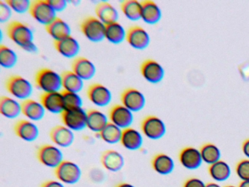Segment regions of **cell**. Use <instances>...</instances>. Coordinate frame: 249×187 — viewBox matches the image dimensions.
I'll return each mask as SVG.
<instances>
[{
    "label": "cell",
    "mask_w": 249,
    "mask_h": 187,
    "mask_svg": "<svg viewBox=\"0 0 249 187\" xmlns=\"http://www.w3.org/2000/svg\"><path fill=\"white\" fill-rule=\"evenodd\" d=\"M35 80L43 93L58 92L62 88V76L52 69H40L36 73Z\"/></svg>",
    "instance_id": "6da1fadb"
},
{
    "label": "cell",
    "mask_w": 249,
    "mask_h": 187,
    "mask_svg": "<svg viewBox=\"0 0 249 187\" xmlns=\"http://www.w3.org/2000/svg\"><path fill=\"white\" fill-rule=\"evenodd\" d=\"M8 37L21 48L34 42V33L31 28L22 22L14 20L7 27Z\"/></svg>",
    "instance_id": "7a4b0ae2"
},
{
    "label": "cell",
    "mask_w": 249,
    "mask_h": 187,
    "mask_svg": "<svg viewBox=\"0 0 249 187\" xmlns=\"http://www.w3.org/2000/svg\"><path fill=\"white\" fill-rule=\"evenodd\" d=\"M81 31L92 42H102L106 38V24L94 16H89L81 23Z\"/></svg>",
    "instance_id": "3957f363"
},
{
    "label": "cell",
    "mask_w": 249,
    "mask_h": 187,
    "mask_svg": "<svg viewBox=\"0 0 249 187\" xmlns=\"http://www.w3.org/2000/svg\"><path fill=\"white\" fill-rule=\"evenodd\" d=\"M55 177L64 184H77L82 176V171L78 164L72 161L64 160L54 169Z\"/></svg>",
    "instance_id": "277c9868"
},
{
    "label": "cell",
    "mask_w": 249,
    "mask_h": 187,
    "mask_svg": "<svg viewBox=\"0 0 249 187\" xmlns=\"http://www.w3.org/2000/svg\"><path fill=\"white\" fill-rule=\"evenodd\" d=\"M37 160L47 168H57L64 161V155L61 149L52 144L40 146L36 152Z\"/></svg>",
    "instance_id": "5b68a950"
},
{
    "label": "cell",
    "mask_w": 249,
    "mask_h": 187,
    "mask_svg": "<svg viewBox=\"0 0 249 187\" xmlns=\"http://www.w3.org/2000/svg\"><path fill=\"white\" fill-rule=\"evenodd\" d=\"M8 93L17 99L24 101L30 99L33 92V86L29 80L21 75H11L5 82Z\"/></svg>",
    "instance_id": "8992f818"
},
{
    "label": "cell",
    "mask_w": 249,
    "mask_h": 187,
    "mask_svg": "<svg viewBox=\"0 0 249 187\" xmlns=\"http://www.w3.org/2000/svg\"><path fill=\"white\" fill-rule=\"evenodd\" d=\"M29 13L35 20L45 26L57 18L56 12L49 4V0H36L32 1Z\"/></svg>",
    "instance_id": "52a82bcc"
},
{
    "label": "cell",
    "mask_w": 249,
    "mask_h": 187,
    "mask_svg": "<svg viewBox=\"0 0 249 187\" xmlns=\"http://www.w3.org/2000/svg\"><path fill=\"white\" fill-rule=\"evenodd\" d=\"M142 134L151 140H157L165 135L167 127L164 121L157 115H147L141 121Z\"/></svg>",
    "instance_id": "ba28073f"
},
{
    "label": "cell",
    "mask_w": 249,
    "mask_h": 187,
    "mask_svg": "<svg viewBox=\"0 0 249 187\" xmlns=\"http://www.w3.org/2000/svg\"><path fill=\"white\" fill-rule=\"evenodd\" d=\"M62 123L73 131H81L87 127V111L84 108L67 110L61 114Z\"/></svg>",
    "instance_id": "9c48e42d"
},
{
    "label": "cell",
    "mask_w": 249,
    "mask_h": 187,
    "mask_svg": "<svg viewBox=\"0 0 249 187\" xmlns=\"http://www.w3.org/2000/svg\"><path fill=\"white\" fill-rule=\"evenodd\" d=\"M122 105L132 112L142 111L146 103L145 95L135 88H127L121 94Z\"/></svg>",
    "instance_id": "30bf717a"
},
{
    "label": "cell",
    "mask_w": 249,
    "mask_h": 187,
    "mask_svg": "<svg viewBox=\"0 0 249 187\" xmlns=\"http://www.w3.org/2000/svg\"><path fill=\"white\" fill-rule=\"evenodd\" d=\"M110 122L119 127L122 130L131 127L134 121L133 112L123 105H114L108 112Z\"/></svg>",
    "instance_id": "8fae6325"
},
{
    "label": "cell",
    "mask_w": 249,
    "mask_h": 187,
    "mask_svg": "<svg viewBox=\"0 0 249 187\" xmlns=\"http://www.w3.org/2000/svg\"><path fill=\"white\" fill-rule=\"evenodd\" d=\"M141 73L142 77L148 83L157 84L164 79V67L156 60H145L141 65Z\"/></svg>",
    "instance_id": "7c38bea8"
},
{
    "label": "cell",
    "mask_w": 249,
    "mask_h": 187,
    "mask_svg": "<svg viewBox=\"0 0 249 187\" xmlns=\"http://www.w3.org/2000/svg\"><path fill=\"white\" fill-rule=\"evenodd\" d=\"M126 40L135 49L144 50L150 45L151 37L144 28L135 25L130 26L126 31Z\"/></svg>",
    "instance_id": "4fadbf2b"
},
{
    "label": "cell",
    "mask_w": 249,
    "mask_h": 187,
    "mask_svg": "<svg viewBox=\"0 0 249 187\" xmlns=\"http://www.w3.org/2000/svg\"><path fill=\"white\" fill-rule=\"evenodd\" d=\"M87 96L91 103L98 107H106L112 101V93L108 88L100 83H92L89 86Z\"/></svg>",
    "instance_id": "5bb4252c"
},
{
    "label": "cell",
    "mask_w": 249,
    "mask_h": 187,
    "mask_svg": "<svg viewBox=\"0 0 249 187\" xmlns=\"http://www.w3.org/2000/svg\"><path fill=\"white\" fill-rule=\"evenodd\" d=\"M179 161L183 168L189 170L197 169L203 163L200 150L192 146H188L180 150Z\"/></svg>",
    "instance_id": "9a60e30c"
},
{
    "label": "cell",
    "mask_w": 249,
    "mask_h": 187,
    "mask_svg": "<svg viewBox=\"0 0 249 187\" xmlns=\"http://www.w3.org/2000/svg\"><path fill=\"white\" fill-rule=\"evenodd\" d=\"M100 162L105 169L110 172H116L124 168L125 160L120 152L113 149H108L102 153Z\"/></svg>",
    "instance_id": "2e32d148"
},
{
    "label": "cell",
    "mask_w": 249,
    "mask_h": 187,
    "mask_svg": "<svg viewBox=\"0 0 249 187\" xmlns=\"http://www.w3.org/2000/svg\"><path fill=\"white\" fill-rule=\"evenodd\" d=\"M14 132L17 137L26 142H33L39 136V128L36 124L28 120L21 119L16 123Z\"/></svg>",
    "instance_id": "e0dca14e"
},
{
    "label": "cell",
    "mask_w": 249,
    "mask_h": 187,
    "mask_svg": "<svg viewBox=\"0 0 249 187\" xmlns=\"http://www.w3.org/2000/svg\"><path fill=\"white\" fill-rule=\"evenodd\" d=\"M51 140L56 146L61 148H68L72 146L75 140L73 131L65 125H57L51 130Z\"/></svg>",
    "instance_id": "ac0fdd59"
},
{
    "label": "cell",
    "mask_w": 249,
    "mask_h": 187,
    "mask_svg": "<svg viewBox=\"0 0 249 187\" xmlns=\"http://www.w3.org/2000/svg\"><path fill=\"white\" fill-rule=\"evenodd\" d=\"M40 102L46 111L53 114H62L65 111L62 92H50L40 95Z\"/></svg>",
    "instance_id": "d6986e66"
},
{
    "label": "cell",
    "mask_w": 249,
    "mask_h": 187,
    "mask_svg": "<svg viewBox=\"0 0 249 187\" xmlns=\"http://www.w3.org/2000/svg\"><path fill=\"white\" fill-rule=\"evenodd\" d=\"M72 71L82 80H88L93 78L96 74V67L94 63L86 57L79 56L72 61Z\"/></svg>",
    "instance_id": "ffe728a7"
},
{
    "label": "cell",
    "mask_w": 249,
    "mask_h": 187,
    "mask_svg": "<svg viewBox=\"0 0 249 187\" xmlns=\"http://www.w3.org/2000/svg\"><path fill=\"white\" fill-rule=\"evenodd\" d=\"M162 13L160 6L151 0L141 1V19L149 25L158 23L161 19Z\"/></svg>",
    "instance_id": "44dd1931"
},
{
    "label": "cell",
    "mask_w": 249,
    "mask_h": 187,
    "mask_svg": "<svg viewBox=\"0 0 249 187\" xmlns=\"http://www.w3.org/2000/svg\"><path fill=\"white\" fill-rule=\"evenodd\" d=\"M53 45L59 54L68 58H76L81 49L79 42L72 36L62 40L54 41Z\"/></svg>",
    "instance_id": "7402d4cb"
},
{
    "label": "cell",
    "mask_w": 249,
    "mask_h": 187,
    "mask_svg": "<svg viewBox=\"0 0 249 187\" xmlns=\"http://www.w3.org/2000/svg\"><path fill=\"white\" fill-rule=\"evenodd\" d=\"M120 143L127 150H139L142 147L143 138L142 134L138 130L132 127H129L122 131Z\"/></svg>",
    "instance_id": "603a6c76"
},
{
    "label": "cell",
    "mask_w": 249,
    "mask_h": 187,
    "mask_svg": "<svg viewBox=\"0 0 249 187\" xmlns=\"http://www.w3.org/2000/svg\"><path fill=\"white\" fill-rule=\"evenodd\" d=\"M46 30L54 41L62 40L71 36V26L63 19L59 17L47 25Z\"/></svg>",
    "instance_id": "cb8c5ba5"
},
{
    "label": "cell",
    "mask_w": 249,
    "mask_h": 187,
    "mask_svg": "<svg viewBox=\"0 0 249 187\" xmlns=\"http://www.w3.org/2000/svg\"><path fill=\"white\" fill-rule=\"evenodd\" d=\"M151 167L157 173L167 175L174 170L175 162L171 156L166 153H157L151 159Z\"/></svg>",
    "instance_id": "d4e9b609"
},
{
    "label": "cell",
    "mask_w": 249,
    "mask_h": 187,
    "mask_svg": "<svg viewBox=\"0 0 249 187\" xmlns=\"http://www.w3.org/2000/svg\"><path fill=\"white\" fill-rule=\"evenodd\" d=\"M21 113L31 121H40L46 112L40 102L34 99H28L21 102Z\"/></svg>",
    "instance_id": "484cf974"
},
{
    "label": "cell",
    "mask_w": 249,
    "mask_h": 187,
    "mask_svg": "<svg viewBox=\"0 0 249 187\" xmlns=\"http://www.w3.org/2000/svg\"><path fill=\"white\" fill-rule=\"evenodd\" d=\"M109 122L107 115L99 110L91 109L87 111V127L91 131L100 134Z\"/></svg>",
    "instance_id": "4316f807"
},
{
    "label": "cell",
    "mask_w": 249,
    "mask_h": 187,
    "mask_svg": "<svg viewBox=\"0 0 249 187\" xmlns=\"http://www.w3.org/2000/svg\"><path fill=\"white\" fill-rule=\"evenodd\" d=\"M95 13L97 19L106 25L117 22L119 19V12L113 4L107 1L98 3L95 7Z\"/></svg>",
    "instance_id": "83f0119b"
},
{
    "label": "cell",
    "mask_w": 249,
    "mask_h": 187,
    "mask_svg": "<svg viewBox=\"0 0 249 187\" xmlns=\"http://www.w3.org/2000/svg\"><path fill=\"white\" fill-rule=\"evenodd\" d=\"M0 112L5 118H17L21 113V104L14 98L2 96L0 98Z\"/></svg>",
    "instance_id": "f1b7e54d"
},
{
    "label": "cell",
    "mask_w": 249,
    "mask_h": 187,
    "mask_svg": "<svg viewBox=\"0 0 249 187\" xmlns=\"http://www.w3.org/2000/svg\"><path fill=\"white\" fill-rule=\"evenodd\" d=\"M61 76L64 91L78 94L84 88V80L77 75L72 70L63 72Z\"/></svg>",
    "instance_id": "f546056e"
},
{
    "label": "cell",
    "mask_w": 249,
    "mask_h": 187,
    "mask_svg": "<svg viewBox=\"0 0 249 187\" xmlns=\"http://www.w3.org/2000/svg\"><path fill=\"white\" fill-rule=\"evenodd\" d=\"M208 172L213 181L224 182L231 176V168L227 162L220 160L213 165H210Z\"/></svg>",
    "instance_id": "4dcf8cb0"
},
{
    "label": "cell",
    "mask_w": 249,
    "mask_h": 187,
    "mask_svg": "<svg viewBox=\"0 0 249 187\" xmlns=\"http://www.w3.org/2000/svg\"><path fill=\"white\" fill-rule=\"evenodd\" d=\"M126 31L119 22L106 25V39L113 44H120L126 39Z\"/></svg>",
    "instance_id": "1f68e13d"
},
{
    "label": "cell",
    "mask_w": 249,
    "mask_h": 187,
    "mask_svg": "<svg viewBox=\"0 0 249 187\" xmlns=\"http://www.w3.org/2000/svg\"><path fill=\"white\" fill-rule=\"evenodd\" d=\"M202 161L207 165H212L221 160V152L216 145L206 143L200 149Z\"/></svg>",
    "instance_id": "d6a6232c"
},
{
    "label": "cell",
    "mask_w": 249,
    "mask_h": 187,
    "mask_svg": "<svg viewBox=\"0 0 249 187\" xmlns=\"http://www.w3.org/2000/svg\"><path fill=\"white\" fill-rule=\"evenodd\" d=\"M121 10L129 20L136 21L141 19V1L125 0L121 4Z\"/></svg>",
    "instance_id": "836d02e7"
},
{
    "label": "cell",
    "mask_w": 249,
    "mask_h": 187,
    "mask_svg": "<svg viewBox=\"0 0 249 187\" xmlns=\"http://www.w3.org/2000/svg\"><path fill=\"white\" fill-rule=\"evenodd\" d=\"M123 130L119 128L113 123L109 122L107 125L100 133V137L103 141L109 144L120 143Z\"/></svg>",
    "instance_id": "e575fe53"
},
{
    "label": "cell",
    "mask_w": 249,
    "mask_h": 187,
    "mask_svg": "<svg viewBox=\"0 0 249 187\" xmlns=\"http://www.w3.org/2000/svg\"><path fill=\"white\" fill-rule=\"evenodd\" d=\"M18 62V56L14 50L5 45L0 46V64L4 68H13Z\"/></svg>",
    "instance_id": "d590c367"
},
{
    "label": "cell",
    "mask_w": 249,
    "mask_h": 187,
    "mask_svg": "<svg viewBox=\"0 0 249 187\" xmlns=\"http://www.w3.org/2000/svg\"><path fill=\"white\" fill-rule=\"evenodd\" d=\"M62 94L63 96L65 111L82 108L83 100L78 94L67 92V91H63Z\"/></svg>",
    "instance_id": "8d00e7d4"
},
{
    "label": "cell",
    "mask_w": 249,
    "mask_h": 187,
    "mask_svg": "<svg viewBox=\"0 0 249 187\" xmlns=\"http://www.w3.org/2000/svg\"><path fill=\"white\" fill-rule=\"evenodd\" d=\"M8 5L12 9L13 11L19 14H24L30 12L32 1L29 0H6Z\"/></svg>",
    "instance_id": "74e56055"
},
{
    "label": "cell",
    "mask_w": 249,
    "mask_h": 187,
    "mask_svg": "<svg viewBox=\"0 0 249 187\" xmlns=\"http://www.w3.org/2000/svg\"><path fill=\"white\" fill-rule=\"evenodd\" d=\"M236 174L242 181H249V159L240 161L236 166Z\"/></svg>",
    "instance_id": "f35d334b"
},
{
    "label": "cell",
    "mask_w": 249,
    "mask_h": 187,
    "mask_svg": "<svg viewBox=\"0 0 249 187\" xmlns=\"http://www.w3.org/2000/svg\"><path fill=\"white\" fill-rule=\"evenodd\" d=\"M13 10L6 1H0V22L8 21L12 16Z\"/></svg>",
    "instance_id": "ab89813d"
},
{
    "label": "cell",
    "mask_w": 249,
    "mask_h": 187,
    "mask_svg": "<svg viewBox=\"0 0 249 187\" xmlns=\"http://www.w3.org/2000/svg\"><path fill=\"white\" fill-rule=\"evenodd\" d=\"M49 2L56 13L63 11L68 7V2L65 0H49Z\"/></svg>",
    "instance_id": "60d3db41"
},
{
    "label": "cell",
    "mask_w": 249,
    "mask_h": 187,
    "mask_svg": "<svg viewBox=\"0 0 249 187\" xmlns=\"http://www.w3.org/2000/svg\"><path fill=\"white\" fill-rule=\"evenodd\" d=\"M90 178L93 182H102L104 181L105 174L100 169H94L90 172Z\"/></svg>",
    "instance_id": "b9f144b4"
},
{
    "label": "cell",
    "mask_w": 249,
    "mask_h": 187,
    "mask_svg": "<svg viewBox=\"0 0 249 187\" xmlns=\"http://www.w3.org/2000/svg\"><path fill=\"white\" fill-rule=\"evenodd\" d=\"M206 184L199 178H193L187 180L185 183L183 187H205Z\"/></svg>",
    "instance_id": "7bdbcfd3"
},
{
    "label": "cell",
    "mask_w": 249,
    "mask_h": 187,
    "mask_svg": "<svg viewBox=\"0 0 249 187\" xmlns=\"http://www.w3.org/2000/svg\"><path fill=\"white\" fill-rule=\"evenodd\" d=\"M40 187H65L63 183L55 180H48L40 185Z\"/></svg>",
    "instance_id": "ee69618b"
},
{
    "label": "cell",
    "mask_w": 249,
    "mask_h": 187,
    "mask_svg": "<svg viewBox=\"0 0 249 187\" xmlns=\"http://www.w3.org/2000/svg\"><path fill=\"white\" fill-rule=\"evenodd\" d=\"M242 151L244 156L249 159V138L243 142V145H242Z\"/></svg>",
    "instance_id": "f6af8a7d"
},
{
    "label": "cell",
    "mask_w": 249,
    "mask_h": 187,
    "mask_svg": "<svg viewBox=\"0 0 249 187\" xmlns=\"http://www.w3.org/2000/svg\"><path fill=\"white\" fill-rule=\"evenodd\" d=\"M115 187H135L132 184L127 182H121L118 184Z\"/></svg>",
    "instance_id": "bcb514c9"
},
{
    "label": "cell",
    "mask_w": 249,
    "mask_h": 187,
    "mask_svg": "<svg viewBox=\"0 0 249 187\" xmlns=\"http://www.w3.org/2000/svg\"><path fill=\"white\" fill-rule=\"evenodd\" d=\"M221 187L219 184H217L215 182L209 183V184H206V187Z\"/></svg>",
    "instance_id": "7dc6e473"
},
{
    "label": "cell",
    "mask_w": 249,
    "mask_h": 187,
    "mask_svg": "<svg viewBox=\"0 0 249 187\" xmlns=\"http://www.w3.org/2000/svg\"><path fill=\"white\" fill-rule=\"evenodd\" d=\"M238 187H249V181H242Z\"/></svg>",
    "instance_id": "c3c4849f"
},
{
    "label": "cell",
    "mask_w": 249,
    "mask_h": 187,
    "mask_svg": "<svg viewBox=\"0 0 249 187\" xmlns=\"http://www.w3.org/2000/svg\"><path fill=\"white\" fill-rule=\"evenodd\" d=\"M235 187V186H227V187Z\"/></svg>",
    "instance_id": "681fc988"
}]
</instances>
